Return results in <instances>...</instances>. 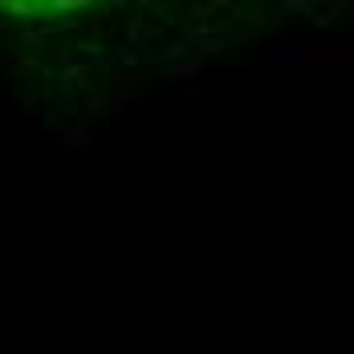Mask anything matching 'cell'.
I'll return each instance as SVG.
<instances>
[{
    "label": "cell",
    "instance_id": "6da1fadb",
    "mask_svg": "<svg viewBox=\"0 0 354 354\" xmlns=\"http://www.w3.org/2000/svg\"><path fill=\"white\" fill-rule=\"evenodd\" d=\"M57 142L66 147V151H94V142H98V131L94 127H62L57 131Z\"/></svg>",
    "mask_w": 354,
    "mask_h": 354
},
{
    "label": "cell",
    "instance_id": "7a4b0ae2",
    "mask_svg": "<svg viewBox=\"0 0 354 354\" xmlns=\"http://www.w3.org/2000/svg\"><path fill=\"white\" fill-rule=\"evenodd\" d=\"M86 114H90L94 122H114V118H122L127 110H122V102H114V98L94 94V98H90V106H86Z\"/></svg>",
    "mask_w": 354,
    "mask_h": 354
},
{
    "label": "cell",
    "instance_id": "3957f363",
    "mask_svg": "<svg viewBox=\"0 0 354 354\" xmlns=\"http://www.w3.org/2000/svg\"><path fill=\"white\" fill-rule=\"evenodd\" d=\"M127 37L139 45V41H151V37H159V29H155V25H147L142 17H131V21H127Z\"/></svg>",
    "mask_w": 354,
    "mask_h": 354
},
{
    "label": "cell",
    "instance_id": "277c9868",
    "mask_svg": "<svg viewBox=\"0 0 354 354\" xmlns=\"http://www.w3.org/2000/svg\"><path fill=\"white\" fill-rule=\"evenodd\" d=\"M0 12H12V17H41V4H29V0H0Z\"/></svg>",
    "mask_w": 354,
    "mask_h": 354
},
{
    "label": "cell",
    "instance_id": "5b68a950",
    "mask_svg": "<svg viewBox=\"0 0 354 354\" xmlns=\"http://www.w3.org/2000/svg\"><path fill=\"white\" fill-rule=\"evenodd\" d=\"M49 8L53 12H86V8H94V0H53Z\"/></svg>",
    "mask_w": 354,
    "mask_h": 354
},
{
    "label": "cell",
    "instance_id": "8992f818",
    "mask_svg": "<svg viewBox=\"0 0 354 354\" xmlns=\"http://www.w3.org/2000/svg\"><path fill=\"white\" fill-rule=\"evenodd\" d=\"M200 66L196 62H183V66H167V77H196Z\"/></svg>",
    "mask_w": 354,
    "mask_h": 354
},
{
    "label": "cell",
    "instance_id": "52a82bcc",
    "mask_svg": "<svg viewBox=\"0 0 354 354\" xmlns=\"http://www.w3.org/2000/svg\"><path fill=\"white\" fill-rule=\"evenodd\" d=\"M70 77H73V82H82V77H86V70H82L77 62H73V66H70V62H66V82H70Z\"/></svg>",
    "mask_w": 354,
    "mask_h": 354
},
{
    "label": "cell",
    "instance_id": "ba28073f",
    "mask_svg": "<svg viewBox=\"0 0 354 354\" xmlns=\"http://www.w3.org/2000/svg\"><path fill=\"white\" fill-rule=\"evenodd\" d=\"M77 49H82V53H86V57H102V49H98V45H94V41H82V45H77Z\"/></svg>",
    "mask_w": 354,
    "mask_h": 354
},
{
    "label": "cell",
    "instance_id": "9c48e42d",
    "mask_svg": "<svg viewBox=\"0 0 354 354\" xmlns=\"http://www.w3.org/2000/svg\"><path fill=\"white\" fill-rule=\"evenodd\" d=\"M167 53H171V57H187V53H192V45H187V41H179V45H171Z\"/></svg>",
    "mask_w": 354,
    "mask_h": 354
}]
</instances>
